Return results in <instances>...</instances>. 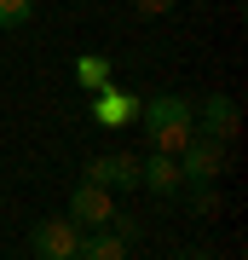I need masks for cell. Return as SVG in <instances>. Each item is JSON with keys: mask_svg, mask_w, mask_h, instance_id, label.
Returning <instances> with one entry per match:
<instances>
[{"mask_svg": "<svg viewBox=\"0 0 248 260\" xmlns=\"http://www.w3.org/2000/svg\"><path fill=\"white\" fill-rule=\"evenodd\" d=\"M138 110H145V99L127 93V87H104V93H92V104H87L92 127H104V133H127L138 121Z\"/></svg>", "mask_w": 248, "mask_h": 260, "instance_id": "3", "label": "cell"}, {"mask_svg": "<svg viewBox=\"0 0 248 260\" xmlns=\"http://www.w3.org/2000/svg\"><path fill=\"white\" fill-rule=\"evenodd\" d=\"M35 18V0H0V29H23Z\"/></svg>", "mask_w": 248, "mask_h": 260, "instance_id": "12", "label": "cell"}, {"mask_svg": "<svg viewBox=\"0 0 248 260\" xmlns=\"http://www.w3.org/2000/svg\"><path fill=\"white\" fill-rule=\"evenodd\" d=\"M138 191L179 197V191H185V179H179V156H162V150H150V156L138 162Z\"/></svg>", "mask_w": 248, "mask_h": 260, "instance_id": "8", "label": "cell"}, {"mask_svg": "<svg viewBox=\"0 0 248 260\" xmlns=\"http://www.w3.org/2000/svg\"><path fill=\"white\" fill-rule=\"evenodd\" d=\"M69 220L81 225V232H98V225H110L116 220V191H104V185H92V179H81V185L69 191Z\"/></svg>", "mask_w": 248, "mask_h": 260, "instance_id": "4", "label": "cell"}, {"mask_svg": "<svg viewBox=\"0 0 248 260\" xmlns=\"http://www.w3.org/2000/svg\"><path fill=\"white\" fill-rule=\"evenodd\" d=\"M220 168H225V145L191 133V145L179 150V179H185V185H214V179H220Z\"/></svg>", "mask_w": 248, "mask_h": 260, "instance_id": "5", "label": "cell"}, {"mask_svg": "<svg viewBox=\"0 0 248 260\" xmlns=\"http://www.w3.org/2000/svg\"><path fill=\"white\" fill-rule=\"evenodd\" d=\"M133 12H138V18H167L173 0H133Z\"/></svg>", "mask_w": 248, "mask_h": 260, "instance_id": "14", "label": "cell"}, {"mask_svg": "<svg viewBox=\"0 0 248 260\" xmlns=\"http://www.w3.org/2000/svg\"><path fill=\"white\" fill-rule=\"evenodd\" d=\"M81 179H92V185H104V191H138V156L104 150V156H92L81 168Z\"/></svg>", "mask_w": 248, "mask_h": 260, "instance_id": "6", "label": "cell"}, {"mask_svg": "<svg viewBox=\"0 0 248 260\" xmlns=\"http://www.w3.org/2000/svg\"><path fill=\"white\" fill-rule=\"evenodd\" d=\"M191 214H220V185H185Z\"/></svg>", "mask_w": 248, "mask_h": 260, "instance_id": "11", "label": "cell"}, {"mask_svg": "<svg viewBox=\"0 0 248 260\" xmlns=\"http://www.w3.org/2000/svg\"><path fill=\"white\" fill-rule=\"evenodd\" d=\"M133 243H121L110 225H98V232H81V249H75V260H127Z\"/></svg>", "mask_w": 248, "mask_h": 260, "instance_id": "9", "label": "cell"}, {"mask_svg": "<svg viewBox=\"0 0 248 260\" xmlns=\"http://www.w3.org/2000/svg\"><path fill=\"white\" fill-rule=\"evenodd\" d=\"M138 127L150 133V145H156L162 156H179V150L191 145V133H196V104L185 93H150L145 110H138Z\"/></svg>", "mask_w": 248, "mask_h": 260, "instance_id": "1", "label": "cell"}, {"mask_svg": "<svg viewBox=\"0 0 248 260\" xmlns=\"http://www.w3.org/2000/svg\"><path fill=\"white\" fill-rule=\"evenodd\" d=\"M237 99L231 93H208L202 104H196V133L202 139H214V145H225V139H237Z\"/></svg>", "mask_w": 248, "mask_h": 260, "instance_id": "7", "label": "cell"}, {"mask_svg": "<svg viewBox=\"0 0 248 260\" xmlns=\"http://www.w3.org/2000/svg\"><path fill=\"white\" fill-rule=\"evenodd\" d=\"M110 232H116L121 243H133V237H138V220H133V214H121V208H116V220H110Z\"/></svg>", "mask_w": 248, "mask_h": 260, "instance_id": "13", "label": "cell"}, {"mask_svg": "<svg viewBox=\"0 0 248 260\" xmlns=\"http://www.w3.org/2000/svg\"><path fill=\"white\" fill-rule=\"evenodd\" d=\"M179 260H208V254H202V249H191V254H179Z\"/></svg>", "mask_w": 248, "mask_h": 260, "instance_id": "15", "label": "cell"}, {"mask_svg": "<svg viewBox=\"0 0 248 260\" xmlns=\"http://www.w3.org/2000/svg\"><path fill=\"white\" fill-rule=\"evenodd\" d=\"M75 249H81V225L69 214H46V220L29 225V254L35 260H75Z\"/></svg>", "mask_w": 248, "mask_h": 260, "instance_id": "2", "label": "cell"}, {"mask_svg": "<svg viewBox=\"0 0 248 260\" xmlns=\"http://www.w3.org/2000/svg\"><path fill=\"white\" fill-rule=\"evenodd\" d=\"M75 87H81V93H104V87H116L110 58H104V52H75Z\"/></svg>", "mask_w": 248, "mask_h": 260, "instance_id": "10", "label": "cell"}]
</instances>
